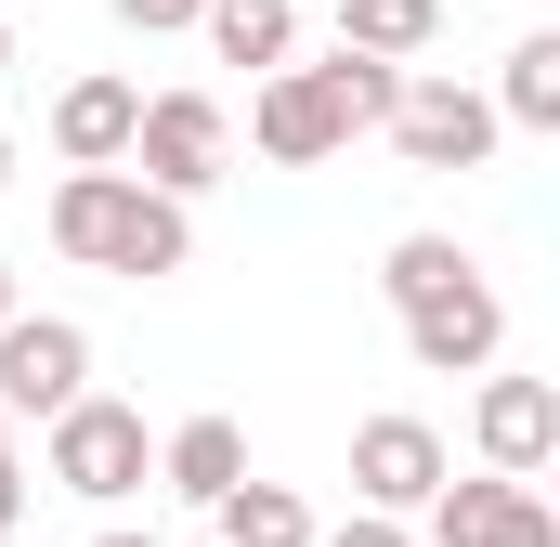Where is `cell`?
Returning a JSON list of instances; mask_svg holds the SVG:
<instances>
[{"instance_id": "6da1fadb", "label": "cell", "mask_w": 560, "mask_h": 547, "mask_svg": "<svg viewBox=\"0 0 560 547\" xmlns=\"http://www.w3.org/2000/svg\"><path fill=\"white\" fill-rule=\"evenodd\" d=\"M392 313H405V352H418L430 379H495V352H509V300H495V274L469 261L456 235H392Z\"/></svg>"}, {"instance_id": "7a4b0ae2", "label": "cell", "mask_w": 560, "mask_h": 547, "mask_svg": "<svg viewBox=\"0 0 560 547\" xmlns=\"http://www.w3.org/2000/svg\"><path fill=\"white\" fill-rule=\"evenodd\" d=\"M52 248L79 274H118V287H156V274L196 261V222L170 196H143L131 170H66L52 183Z\"/></svg>"}, {"instance_id": "3957f363", "label": "cell", "mask_w": 560, "mask_h": 547, "mask_svg": "<svg viewBox=\"0 0 560 547\" xmlns=\"http://www.w3.org/2000/svg\"><path fill=\"white\" fill-rule=\"evenodd\" d=\"M39 469L66 482V496H92V509H118V496H143L156 482V443H143V405H118V392H79V405L39 430Z\"/></svg>"}, {"instance_id": "277c9868", "label": "cell", "mask_w": 560, "mask_h": 547, "mask_svg": "<svg viewBox=\"0 0 560 547\" xmlns=\"http://www.w3.org/2000/svg\"><path fill=\"white\" fill-rule=\"evenodd\" d=\"M222 156H235V118L209 105V92H143V118H131V170L143 196H170V209H196L209 183H222Z\"/></svg>"}, {"instance_id": "5b68a950", "label": "cell", "mask_w": 560, "mask_h": 547, "mask_svg": "<svg viewBox=\"0 0 560 547\" xmlns=\"http://www.w3.org/2000/svg\"><path fill=\"white\" fill-rule=\"evenodd\" d=\"M378 131H392V156H405V170H482V156L509 143V131H495V105H482L469 79H405Z\"/></svg>"}, {"instance_id": "8992f818", "label": "cell", "mask_w": 560, "mask_h": 547, "mask_svg": "<svg viewBox=\"0 0 560 547\" xmlns=\"http://www.w3.org/2000/svg\"><path fill=\"white\" fill-rule=\"evenodd\" d=\"M92 392V326H66V313H13L0 326V417H52Z\"/></svg>"}, {"instance_id": "52a82bcc", "label": "cell", "mask_w": 560, "mask_h": 547, "mask_svg": "<svg viewBox=\"0 0 560 547\" xmlns=\"http://www.w3.org/2000/svg\"><path fill=\"white\" fill-rule=\"evenodd\" d=\"M443 482H456V456H443L430 417H365V430H352V496H365L378 522H418Z\"/></svg>"}, {"instance_id": "ba28073f", "label": "cell", "mask_w": 560, "mask_h": 547, "mask_svg": "<svg viewBox=\"0 0 560 547\" xmlns=\"http://www.w3.org/2000/svg\"><path fill=\"white\" fill-rule=\"evenodd\" d=\"M248 143L275 156V170H326L352 118H339V92H326V66H275L261 92H248Z\"/></svg>"}, {"instance_id": "9c48e42d", "label": "cell", "mask_w": 560, "mask_h": 547, "mask_svg": "<svg viewBox=\"0 0 560 547\" xmlns=\"http://www.w3.org/2000/svg\"><path fill=\"white\" fill-rule=\"evenodd\" d=\"M469 443H482L495 482H548V469H560V392H548V379H482Z\"/></svg>"}, {"instance_id": "30bf717a", "label": "cell", "mask_w": 560, "mask_h": 547, "mask_svg": "<svg viewBox=\"0 0 560 547\" xmlns=\"http://www.w3.org/2000/svg\"><path fill=\"white\" fill-rule=\"evenodd\" d=\"M430 547H560V522H548V496L535 482H443L430 496Z\"/></svg>"}, {"instance_id": "8fae6325", "label": "cell", "mask_w": 560, "mask_h": 547, "mask_svg": "<svg viewBox=\"0 0 560 547\" xmlns=\"http://www.w3.org/2000/svg\"><path fill=\"white\" fill-rule=\"evenodd\" d=\"M131 118H143L131 79H66V92H52V156H66V170H118V156H131Z\"/></svg>"}, {"instance_id": "7c38bea8", "label": "cell", "mask_w": 560, "mask_h": 547, "mask_svg": "<svg viewBox=\"0 0 560 547\" xmlns=\"http://www.w3.org/2000/svg\"><path fill=\"white\" fill-rule=\"evenodd\" d=\"M156 482L196 496V509H222V496L248 482V430H235V417H183V430L156 443Z\"/></svg>"}, {"instance_id": "4fadbf2b", "label": "cell", "mask_w": 560, "mask_h": 547, "mask_svg": "<svg viewBox=\"0 0 560 547\" xmlns=\"http://www.w3.org/2000/svg\"><path fill=\"white\" fill-rule=\"evenodd\" d=\"M196 39H209L222 66L275 79V66H300V0H209V13H196Z\"/></svg>"}, {"instance_id": "5bb4252c", "label": "cell", "mask_w": 560, "mask_h": 547, "mask_svg": "<svg viewBox=\"0 0 560 547\" xmlns=\"http://www.w3.org/2000/svg\"><path fill=\"white\" fill-rule=\"evenodd\" d=\"M430 39H443V0H339V53L365 66H418Z\"/></svg>"}, {"instance_id": "9a60e30c", "label": "cell", "mask_w": 560, "mask_h": 547, "mask_svg": "<svg viewBox=\"0 0 560 547\" xmlns=\"http://www.w3.org/2000/svg\"><path fill=\"white\" fill-rule=\"evenodd\" d=\"M482 105H495V131H560V39H548V26L509 53V79H495Z\"/></svg>"}, {"instance_id": "2e32d148", "label": "cell", "mask_w": 560, "mask_h": 547, "mask_svg": "<svg viewBox=\"0 0 560 547\" xmlns=\"http://www.w3.org/2000/svg\"><path fill=\"white\" fill-rule=\"evenodd\" d=\"M209 522H222V547H313V509H300L287 482H261V469H248V482H235Z\"/></svg>"}, {"instance_id": "e0dca14e", "label": "cell", "mask_w": 560, "mask_h": 547, "mask_svg": "<svg viewBox=\"0 0 560 547\" xmlns=\"http://www.w3.org/2000/svg\"><path fill=\"white\" fill-rule=\"evenodd\" d=\"M326 92H339V118H352V131H378V118H392V92H405V66H365V53H326Z\"/></svg>"}, {"instance_id": "ac0fdd59", "label": "cell", "mask_w": 560, "mask_h": 547, "mask_svg": "<svg viewBox=\"0 0 560 547\" xmlns=\"http://www.w3.org/2000/svg\"><path fill=\"white\" fill-rule=\"evenodd\" d=\"M196 13H209V0H118V26H131V39H183Z\"/></svg>"}, {"instance_id": "d6986e66", "label": "cell", "mask_w": 560, "mask_h": 547, "mask_svg": "<svg viewBox=\"0 0 560 547\" xmlns=\"http://www.w3.org/2000/svg\"><path fill=\"white\" fill-rule=\"evenodd\" d=\"M313 547H418V535H405V522H378V509H352L339 535H313Z\"/></svg>"}, {"instance_id": "ffe728a7", "label": "cell", "mask_w": 560, "mask_h": 547, "mask_svg": "<svg viewBox=\"0 0 560 547\" xmlns=\"http://www.w3.org/2000/svg\"><path fill=\"white\" fill-rule=\"evenodd\" d=\"M26 522V469H13V417H0V535Z\"/></svg>"}, {"instance_id": "44dd1931", "label": "cell", "mask_w": 560, "mask_h": 547, "mask_svg": "<svg viewBox=\"0 0 560 547\" xmlns=\"http://www.w3.org/2000/svg\"><path fill=\"white\" fill-rule=\"evenodd\" d=\"M13 313H26V300H13V261H0V326H13Z\"/></svg>"}, {"instance_id": "7402d4cb", "label": "cell", "mask_w": 560, "mask_h": 547, "mask_svg": "<svg viewBox=\"0 0 560 547\" xmlns=\"http://www.w3.org/2000/svg\"><path fill=\"white\" fill-rule=\"evenodd\" d=\"M0 79H13V13H0Z\"/></svg>"}, {"instance_id": "603a6c76", "label": "cell", "mask_w": 560, "mask_h": 547, "mask_svg": "<svg viewBox=\"0 0 560 547\" xmlns=\"http://www.w3.org/2000/svg\"><path fill=\"white\" fill-rule=\"evenodd\" d=\"M92 547H156V535H92Z\"/></svg>"}, {"instance_id": "cb8c5ba5", "label": "cell", "mask_w": 560, "mask_h": 547, "mask_svg": "<svg viewBox=\"0 0 560 547\" xmlns=\"http://www.w3.org/2000/svg\"><path fill=\"white\" fill-rule=\"evenodd\" d=\"M0 183H13V131H0Z\"/></svg>"}, {"instance_id": "d4e9b609", "label": "cell", "mask_w": 560, "mask_h": 547, "mask_svg": "<svg viewBox=\"0 0 560 547\" xmlns=\"http://www.w3.org/2000/svg\"><path fill=\"white\" fill-rule=\"evenodd\" d=\"M0 13H13V0H0Z\"/></svg>"}]
</instances>
